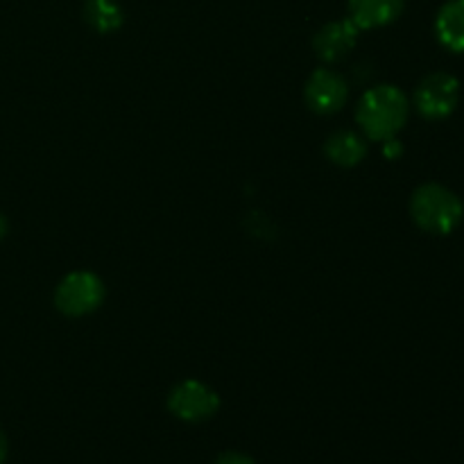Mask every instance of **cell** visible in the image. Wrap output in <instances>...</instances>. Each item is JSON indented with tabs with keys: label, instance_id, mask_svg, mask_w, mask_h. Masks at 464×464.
Segmentation results:
<instances>
[{
	"label": "cell",
	"instance_id": "obj_1",
	"mask_svg": "<svg viewBox=\"0 0 464 464\" xmlns=\"http://www.w3.org/2000/svg\"><path fill=\"white\" fill-rule=\"evenodd\" d=\"M408 113H411L408 95L394 84H379L362 93L356 109V121L365 139L383 143L394 139L406 127Z\"/></svg>",
	"mask_w": 464,
	"mask_h": 464
},
{
	"label": "cell",
	"instance_id": "obj_8",
	"mask_svg": "<svg viewBox=\"0 0 464 464\" xmlns=\"http://www.w3.org/2000/svg\"><path fill=\"white\" fill-rule=\"evenodd\" d=\"M349 16L358 30H376L397 21L406 0H349Z\"/></svg>",
	"mask_w": 464,
	"mask_h": 464
},
{
	"label": "cell",
	"instance_id": "obj_5",
	"mask_svg": "<svg viewBox=\"0 0 464 464\" xmlns=\"http://www.w3.org/2000/svg\"><path fill=\"white\" fill-rule=\"evenodd\" d=\"M168 408L177 420L199 424V421L211 420L220 411V397L202 381L188 379L172 388L170 397H168Z\"/></svg>",
	"mask_w": 464,
	"mask_h": 464
},
{
	"label": "cell",
	"instance_id": "obj_2",
	"mask_svg": "<svg viewBox=\"0 0 464 464\" xmlns=\"http://www.w3.org/2000/svg\"><path fill=\"white\" fill-rule=\"evenodd\" d=\"M412 222L433 236H449L460 227L464 218L462 199L442 184H421L411 198Z\"/></svg>",
	"mask_w": 464,
	"mask_h": 464
},
{
	"label": "cell",
	"instance_id": "obj_14",
	"mask_svg": "<svg viewBox=\"0 0 464 464\" xmlns=\"http://www.w3.org/2000/svg\"><path fill=\"white\" fill-rule=\"evenodd\" d=\"M7 453H9V442H7V435L0 430V464H5L7 460Z\"/></svg>",
	"mask_w": 464,
	"mask_h": 464
},
{
	"label": "cell",
	"instance_id": "obj_10",
	"mask_svg": "<svg viewBox=\"0 0 464 464\" xmlns=\"http://www.w3.org/2000/svg\"><path fill=\"white\" fill-rule=\"evenodd\" d=\"M324 154L329 157L331 163L343 168L358 166L367 154V140L362 134H356L352 130L335 131L329 136L324 145Z\"/></svg>",
	"mask_w": 464,
	"mask_h": 464
},
{
	"label": "cell",
	"instance_id": "obj_7",
	"mask_svg": "<svg viewBox=\"0 0 464 464\" xmlns=\"http://www.w3.org/2000/svg\"><path fill=\"white\" fill-rule=\"evenodd\" d=\"M358 32L361 30L353 25L352 18L331 21L324 27H320L317 34L313 36V50H315V54L322 62H340V59L347 57L353 50L358 41Z\"/></svg>",
	"mask_w": 464,
	"mask_h": 464
},
{
	"label": "cell",
	"instance_id": "obj_15",
	"mask_svg": "<svg viewBox=\"0 0 464 464\" xmlns=\"http://www.w3.org/2000/svg\"><path fill=\"white\" fill-rule=\"evenodd\" d=\"M7 229H9V222H7V218H5L3 213H0V240H3L5 236H7Z\"/></svg>",
	"mask_w": 464,
	"mask_h": 464
},
{
	"label": "cell",
	"instance_id": "obj_13",
	"mask_svg": "<svg viewBox=\"0 0 464 464\" xmlns=\"http://www.w3.org/2000/svg\"><path fill=\"white\" fill-rule=\"evenodd\" d=\"M216 464H254V460L245 453H236V451H227L218 458Z\"/></svg>",
	"mask_w": 464,
	"mask_h": 464
},
{
	"label": "cell",
	"instance_id": "obj_4",
	"mask_svg": "<svg viewBox=\"0 0 464 464\" xmlns=\"http://www.w3.org/2000/svg\"><path fill=\"white\" fill-rule=\"evenodd\" d=\"M412 104L426 121H444L460 104V80L444 71L430 72L417 84Z\"/></svg>",
	"mask_w": 464,
	"mask_h": 464
},
{
	"label": "cell",
	"instance_id": "obj_3",
	"mask_svg": "<svg viewBox=\"0 0 464 464\" xmlns=\"http://www.w3.org/2000/svg\"><path fill=\"white\" fill-rule=\"evenodd\" d=\"M104 284L93 272H71L54 290V306L66 317H82L93 313L104 302Z\"/></svg>",
	"mask_w": 464,
	"mask_h": 464
},
{
	"label": "cell",
	"instance_id": "obj_6",
	"mask_svg": "<svg viewBox=\"0 0 464 464\" xmlns=\"http://www.w3.org/2000/svg\"><path fill=\"white\" fill-rule=\"evenodd\" d=\"M347 80L331 68H317L304 86V100H306L308 109L320 116H331V113L340 111L347 104Z\"/></svg>",
	"mask_w": 464,
	"mask_h": 464
},
{
	"label": "cell",
	"instance_id": "obj_9",
	"mask_svg": "<svg viewBox=\"0 0 464 464\" xmlns=\"http://www.w3.org/2000/svg\"><path fill=\"white\" fill-rule=\"evenodd\" d=\"M435 36L449 53L464 54V0H449L440 7Z\"/></svg>",
	"mask_w": 464,
	"mask_h": 464
},
{
	"label": "cell",
	"instance_id": "obj_12",
	"mask_svg": "<svg viewBox=\"0 0 464 464\" xmlns=\"http://www.w3.org/2000/svg\"><path fill=\"white\" fill-rule=\"evenodd\" d=\"M403 154V145L399 143L397 136L394 139H388L383 140V157L390 159V161H394V159H399Z\"/></svg>",
	"mask_w": 464,
	"mask_h": 464
},
{
	"label": "cell",
	"instance_id": "obj_11",
	"mask_svg": "<svg viewBox=\"0 0 464 464\" xmlns=\"http://www.w3.org/2000/svg\"><path fill=\"white\" fill-rule=\"evenodd\" d=\"M84 21L100 34L116 32L125 16L116 0H84Z\"/></svg>",
	"mask_w": 464,
	"mask_h": 464
}]
</instances>
